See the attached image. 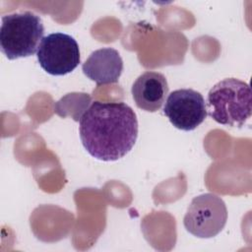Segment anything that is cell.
Wrapping results in <instances>:
<instances>
[{"label": "cell", "mask_w": 252, "mask_h": 252, "mask_svg": "<svg viewBox=\"0 0 252 252\" xmlns=\"http://www.w3.org/2000/svg\"><path fill=\"white\" fill-rule=\"evenodd\" d=\"M43 33L38 15L30 11L8 14L1 20L0 50L9 60L32 56L37 52Z\"/></svg>", "instance_id": "3957f363"}, {"label": "cell", "mask_w": 252, "mask_h": 252, "mask_svg": "<svg viewBox=\"0 0 252 252\" xmlns=\"http://www.w3.org/2000/svg\"><path fill=\"white\" fill-rule=\"evenodd\" d=\"M207 102L209 115L221 125L241 127L251 117V89L239 79L218 82L209 91Z\"/></svg>", "instance_id": "7a4b0ae2"}, {"label": "cell", "mask_w": 252, "mask_h": 252, "mask_svg": "<svg viewBox=\"0 0 252 252\" xmlns=\"http://www.w3.org/2000/svg\"><path fill=\"white\" fill-rule=\"evenodd\" d=\"M40 67L53 76L74 71L80 63V49L76 39L64 32H53L42 38L36 52Z\"/></svg>", "instance_id": "5b68a950"}, {"label": "cell", "mask_w": 252, "mask_h": 252, "mask_svg": "<svg viewBox=\"0 0 252 252\" xmlns=\"http://www.w3.org/2000/svg\"><path fill=\"white\" fill-rule=\"evenodd\" d=\"M83 73L97 85L116 83L123 71L119 52L112 47H102L91 53L83 63Z\"/></svg>", "instance_id": "ba28073f"}, {"label": "cell", "mask_w": 252, "mask_h": 252, "mask_svg": "<svg viewBox=\"0 0 252 252\" xmlns=\"http://www.w3.org/2000/svg\"><path fill=\"white\" fill-rule=\"evenodd\" d=\"M227 220V209L223 200L216 194L205 193L195 197L183 219L186 230L199 238L218 235Z\"/></svg>", "instance_id": "277c9868"}, {"label": "cell", "mask_w": 252, "mask_h": 252, "mask_svg": "<svg viewBox=\"0 0 252 252\" xmlns=\"http://www.w3.org/2000/svg\"><path fill=\"white\" fill-rule=\"evenodd\" d=\"M131 93L139 108L148 112H156L165 100L168 84L161 73L147 71L136 79Z\"/></svg>", "instance_id": "52a82bcc"}, {"label": "cell", "mask_w": 252, "mask_h": 252, "mask_svg": "<svg viewBox=\"0 0 252 252\" xmlns=\"http://www.w3.org/2000/svg\"><path fill=\"white\" fill-rule=\"evenodd\" d=\"M163 113L175 128L192 131L206 119L207 106L199 92L192 89H179L168 94Z\"/></svg>", "instance_id": "8992f818"}, {"label": "cell", "mask_w": 252, "mask_h": 252, "mask_svg": "<svg viewBox=\"0 0 252 252\" xmlns=\"http://www.w3.org/2000/svg\"><path fill=\"white\" fill-rule=\"evenodd\" d=\"M80 138L87 152L96 159L117 160L134 147L138 120L125 102L94 101L80 118Z\"/></svg>", "instance_id": "6da1fadb"}]
</instances>
